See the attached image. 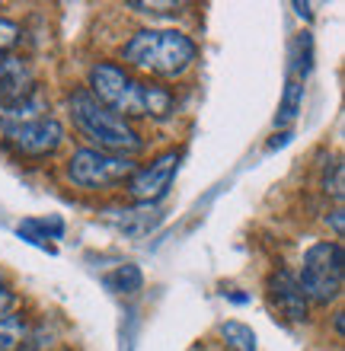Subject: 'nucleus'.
<instances>
[{
    "mask_svg": "<svg viewBox=\"0 0 345 351\" xmlns=\"http://www.w3.org/2000/svg\"><path fill=\"white\" fill-rule=\"evenodd\" d=\"M86 90L99 106L115 112L119 119H154L167 121L176 112V99L167 86L138 80V77L125 71L115 61H96L86 74Z\"/></svg>",
    "mask_w": 345,
    "mask_h": 351,
    "instance_id": "obj_1",
    "label": "nucleus"
},
{
    "mask_svg": "<svg viewBox=\"0 0 345 351\" xmlns=\"http://www.w3.org/2000/svg\"><path fill=\"white\" fill-rule=\"evenodd\" d=\"M195 42L179 29H138L121 45L125 71H138L154 80H179L195 64Z\"/></svg>",
    "mask_w": 345,
    "mask_h": 351,
    "instance_id": "obj_2",
    "label": "nucleus"
},
{
    "mask_svg": "<svg viewBox=\"0 0 345 351\" xmlns=\"http://www.w3.org/2000/svg\"><path fill=\"white\" fill-rule=\"evenodd\" d=\"M67 115L74 121V128L84 134L96 150L106 154H119V157H131L144 150V138L138 134V128L131 121L119 119L115 112H109L106 106L90 96L86 86H74L67 93Z\"/></svg>",
    "mask_w": 345,
    "mask_h": 351,
    "instance_id": "obj_3",
    "label": "nucleus"
},
{
    "mask_svg": "<svg viewBox=\"0 0 345 351\" xmlns=\"http://www.w3.org/2000/svg\"><path fill=\"white\" fill-rule=\"evenodd\" d=\"M298 285L304 291V297H307V304L329 306L333 300H339L345 287L342 243H329V240L313 243L304 252V259H300Z\"/></svg>",
    "mask_w": 345,
    "mask_h": 351,
    "instance_id": "obj_4",
    "label": "nucleus"
},
{
    "mask_svg": "<svg viewBox=\"0 0 345 351\" xmlns=\"http://www.w3.org/2000/svg\"><path fill=\"white\" fill-rule=\"evenodd\" d=\"M138 169V163L131 157H119V154H106L96 147H80L74 150L64 163L67 182H74L77 189H112V185L128 182V176Z\"/></svg>",
    "mask_w": 345,
    "mask_h": 351,
    "instance_id": "obj_5",
    "label": "nucleus"
},
{
    "mask_svg": "<svg viewBox=\"0 0 345 351\" xmlns=\"http://www.w3.org/2000/svg\"><path fill=\"white\" fill-rule=\"evenodd\" d=\"M176 169H179V150H163L160 157H154L150 163L138 167L128 176V182H125L128 185V195L141 204L160 202L169 192L173 179H176Z\"/></svg>",
    "mask_w": 345,
    "mask_h": 351,
    "instance_id": "obj_6",
    "label": "nucleus"
},
{
    "mask_svg": "<svg viewBox=\"0 0 345 351\" xmlns=\"http://www.w3.org/2000/svg\"><path fill=\"white\" fill-rule=\"evenodd\" d=\"M7 144L23 157H51L61 144H64V125L55 119V115H45V119L26 121V125H16V128L3 131Z\"/></svg>",
    "mask_w": 345,
    "mask_h": 351,
    "instance_id": "obj_7",
    "label": "nucleus"
},
{
    "mask_svg": "<svg viewBox=\"0 0 345 351\" xmlns=\"http://www.w3.org/2000/svg\"><path fill=\"white\" fill-rule=\"evenodd\" d=\"M265 297H269L272 310L278 316H285L288 323H304V319H307L310 304L298 285V275L288 271V268H278V271L269 275V281H265Z\"/></svg>",
    "mask_w": 345,
    "mask_h": 351,
    "instance_id": "obj_8",
    "label": "nucleus"
},
{
    "mask_svg": "<svg viewBox=\"0 0 345 351\" xmlns=\"http://www.w3.org/2000/svg\"><path fill=\"white\" fill-rule=\"evenodd\" d=\"M36 90V74H32V64L26 58H0V106H13V102L32 96Z\"/></svg>",
    "mask_w": 345,
    "mask_h": 351,
    "instance_id": "obj_9",
    "label": "nucleus"
},
{
    "mask_svg": "<svg viewBox=\"0 0 345 351\" xmlns=\"http://www.w3.org/2000/svg\"><path fill=\"white\" fill-rule=\"evenodd\" d=\"M48 99L42 96V93H32V96H26V99L13 102V106H0V128H16V125H26V121H36V119H45L48 115Z\"/></svg>",
    "mask_w": 345,
    "mask_h": 351,
    "instance_id": "obj_10",
    "label": "nucleus"
},
{
    "mask_svg": "<svg viewBox=\"0 0 345 351\" xmlns=\"http://www.w3.org/2000/svg\"><path fill=\"white\" fill-rule=\"evenodd\" d=\"M29 329L32 326H29L26 313H19V310L0 316V351H19L23 342H26Z\"/></svg>",
    "mask_w": 345,
    "mask_h": 351,
    "instance_id": "obj_11",
    "label": "nucleus"
},
{
    "mask_svg": "<svg viewBox=\"0 0 345 351\" xmlns=\"http://www.w3.org/2000/svg\"><path fill=\"white\" fill-rule=\"evenodd\" d=\"M300 106H304V80H298V77H288V86H285V96H281V106H278V115H275V125H278V128H288L291 121L298 119Z\"/></svg>",
    "mask_w": 345,
    "mask_h": 351,
    "instance_id": "obj_12",
    "label": "nucleus"
},
{
    "mask_svg": "<svg viewBox=\"0 0 345 351\" xmlns=\"http://www.w3.org/2000/svg\"><path fill=\"white\" fill-rule=\"evenodd\" d=\"M217 335L224 339L227 351H256V332L250 326L237 323V319H227V323L217 326Z\"/></svg>",
    "mask_w": 345,
    "mask_h": 351,
    "instance_id": "obj_13",
    "label": "nucleus"
},
{
    "mask_svg": "<svg viewBox=\"0 0 345 351\" xmlns=\"http://www.w3.org/2000/svg\"><path fill=\"white\" fill-rule=\"evenodd\" d=\"M144 285V275H141L138 265H119L112 275H106V287H112L119 294H134Z\"/></svg>",
    "mask_w": 345,
    "mask_h": 351,
    "instance_id": "obj_14",
    "label": "nucleus"
},
{
    "mask_svg": "<svg viewBox=\"0 0 345 351\" xmlns=\"http://www.w3.org/2000/svg\"><path fill=\"white\" fill-rule=\"evenodd\" d=\"M323 192H326V198L336 202V208H342V198H345V167H342V160L326 163V169H323Z\"/></svg>",
    "mask_w": 345,
    "mask_h": 351,
    "instance_id": "obj_15",
    "label": "nucleus"
},
{
    "mask_svg": "<svg viewBox=\"0 0 345 351\" xmlns=\"http://www.w3.org/2000/svg\"><path fill=\"white\" fill-rule=\"evenodd\" d=\"M19 38H23V29H19L16 19L0 16V58L13 55V48L19 45Z\"/></svg>",
    "mask_w": 345,
    "mask_h": 351,
    "instance_id": "obj_16",
    "label": "nucleus"
},
{
    "mask_svg": "<svg viewBox=\"0 0 345 351\" xmlns=\"http://www.w3.org/2000/svg\"><path fill=\"white\" fill-rule=\"evenodd\" d=\"M13 306H16V294H13V287L7 285V278L0 271V316L13 313Z\"/></svg>",
    "mask_w": 345,
    "mask_h": 351,
    "instance_id": "obj_17",
    "label": "nucleus"
},
{
    "mask_svg": "<svg viewBox=\"0 0 345 351\" xmlns=\"http://www.w3.org/2000/svg\"><path fill=\"white\" fill-rule=\"evenodd\" d=\"M326 223H333V233L342 237V208H333V217H326Z\"/></svg>",
    "mask_w": 345,
    "mask_h": 351,
    "instance_id": "obj_18",
    "label": "nucleus"
},
{
    "mask_svg": "<svg viewBox=\"0 0 345 351\" xmlns=\"http://www.w3.org/2000/svg\"><path fill=\"white\" fill-rule=\"evenodd\" d=\"M342 310H336V313H333V326H336V335H339V339H342Z\"/></svg>",
    "mask_w": 345,
    "mask_h": 351,
    "instance_id": "obj_19",
    "label": "nucleus"
}]
</instances>
